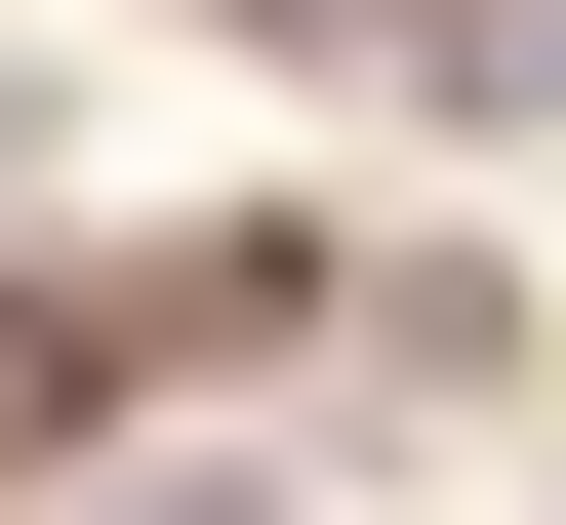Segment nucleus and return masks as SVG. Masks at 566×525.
Masks as SVG:
<instances>
[{"mask_svg":"<svg viewBox=\"0 0 566 525\" xmlns=\"http://www.w3.org/2000/svg\"><path fill=\"white\" fill-rule=\"evenodd\" d=\"M324 485H566V283L485 243V202H365V283H324Z\"/></svg>","mask_w":566,"mask_h":525,"instance_id":"nucleus-1","label":"nucleus"},{"mask_svg":"<svg viewBox=\"0 0 566 525\" xmlns=\"http://www.w3.org/2000/svg\"><path fill=\"white\" fill-rule=\"evenodd\" d=\"M41 283H82V364H122V444H283V405H324V283H365V202H82V243H41Z\"/></svg>","mask_w":566,"mask_h":525,"instance_id":"nucleus-2","label":"nucleus"},{"mask_svg":"<svg viewBox=\"0 0 566 525\" xmlns=\"http://www.w3.org/2000/svg\"><path fill=\"white\" fill-rule=\"evenodd\" d=\"M365 122H405V162H566V0H405Z\"/></svg>","mask_w":566,"mask_h":525,"instance_id":"nucleus-3","label":"nucleus"},{"mask_svg":"<svg viewBox=\"0 0 566 525\" xmlns=\"http://www.w3.org/2000/svg\"><path fill=\"white\" fill-rule=\"evenodd\" d=\"M82 525H365V485H324V444H122Z\"/></svg>","mask_w":566,"mask_h":525,"instance_id":"nucleus-4","label":"nucleus"},{"mask_svg":"<svg viewBox=\"0 0 566 525\" xmlns=\"http://www.w3.org/2000/svg\"><path fill=\"white\" fill-rule=\"evenodd\" d=\"M122 41H202V82H365L405 0H122Z\"/></svg>","mask_w":566,"mask_h":525,"instance_id":"nucleus-5","label":"nucleus"}]
</instances>
